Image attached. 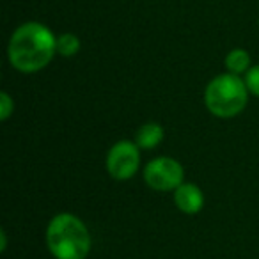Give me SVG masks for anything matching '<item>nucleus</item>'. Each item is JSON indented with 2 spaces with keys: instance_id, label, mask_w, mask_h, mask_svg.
Instances as JSON below:
<instances>
[{
  "instance_id": "obj_1",
  "label": "nucleus",
  "mask_w": 259,
  "mask_h": 259,
  "mask_svg": "<svg viewBox=\"0 0 259 259\" xmlns=\"http://www.w3.org/2000/svg\"><path fill=\"white\" fill-rule=\"evenodd\" d=\"M57 54V37L45 23L25 22L13 32L8 45L9 62L20 73L47 68Z\"/></svg>"
},
{
  "instance_id": "obj_2",
  "label": "nucleus",
  "mask_w": 259,
  "mask_h": 259,
  "mask_svg": "<svg viewBox=\"0 0 259 259\" xmlns=\"http://www.w3.org/2000/svg\"><path fill=\"white\" fill-rule=\"evenodd\" d=\"M47 245L55 259H85L91 252L87 226L73 213H59L47 227Z\"/></svg>"
},
{
  "instance_id": "obj_3",
  "label": "nucleus",
  "mask_w": 259,
  "mask_h": 259,
  "mask_svg": "<svg viewBox=\"0 0 259 259\" xmlns=\"http://www.w3.org/2000/svg\"><path fill=\"white\" fill-rule=\"evenodd\" d=\"M248 100V89L240 75L222 73L206 85L204 103L213 115L229 119L245 108Z\"/></svg>"
},
{
  "instance_id": "obj_4",
  "label": "nucleus",
  "mask_w": 259,
  "mask_h": 259,
  "mask_svg": "<svg viewBox=\"0 0 259 259\" xmlns=\"http://www.w3.org/2000/svg\"><path fill=\"white\" fill-rule=\"evenodd\" d=\"M185 178V169L178 160L170 156H158L144 167V180L153 190L170 192L176 190Z\"/></svg>"
},
{
  "instance_id": "obj_5",
  "label": "nucleus",
  "mask_w": 259,
  "mask_h": 259,
  "mask_svg": "<svg viewBox=\"0 0 259 259\" xmlns=\"http://www.w3.org/2000/svg\"><path fill=\"white\" fill-rule=\"evenodd\" d=\"M141 169V148L132 141H119L107 155V170L114 180H132Z\"/></svg>"
},
{
  "instance_id": "obj_6",
  "label": "nucleus",
  "mask_w": 259,
  "mask_h": 259,
  "mask_svg": "<svg viewBox=\"0 0 259 259\" xmlns=\"http://www.w3.org/2000/svg\"><path fill=\"white\" fill-rule=\"evenodd\" d=\"M174 202H176L180 211L187 213V215H195L204 206V195H202V190L197 185L183 181L174 190Z\"/></svg>"
},
{
  "instance_id": "obj_7",
  "label": "nucleus",
  "mask_w": 259,
  "mask_h": 259,
  "mask_svg": "<svg viewBox=\"0 0 259 259\" xmlns=\"http://www.w3.org/2000/svg\"><path fill=\"white\" fill-rule=\"evenodd\" d=\"M163 141V128L158 122H146L135 134V144L141 149H155Z\"/></svg>"
},
{
  "instance_id": "obj_8",
  "label": "nucleus",
  "mask_w": 259,
  "mask_h": 259,
  "mask_svg": "<svg viewBox=\"0 0 259 259\" xmlns=\"http://www.w3.org/2000/svg\"><path fill=\"white\" fill-rule=\"evenodd\" d=\"M224 64H226L227 73H233V75H240V76L252 68L250 55H248V52L243 50V48H233V50L226 55Z\"/></svg>"
},
{
  "instance_id": "obj_9",
  "label": "nucleus",
  "mask_w": 259,
  "mask_h": 259,
  "mask_svg": "<svg viewBox=\"0 0 259 259\" xmlns=\"http://www.w3.org/2000/svg\"><path fill=\"white\" fill-rule=\"evenodd\" d=\"M80 48H82V43H80V37L76 34L64 32L57 36V54L62 57H73L78 54Z\"/></svg>"
},
{
  "instance_id": "obj_10",
  "label": "nucleus",
  "mask_w": 259,
  "mask_h": 259,
  "mask_svg": "<svg viewBox=\"0 0 259 259\" xmlns=\"http://www.w3.org/2000/svg\"><path fill=\"white\" fill-rule=\"evenodd\" d=\"M245 85H247L248 93L259 96V64L252 66L247 73H245Z\"/></svg>"
},
{
  "instance_id": "obj_11",
  "label": "nucleus",
  "mask_w": 259,
  "mask_h": 259,
  "mask_svg": "<svg viewBox=\"0 0 259 259\" xmlns=\"http://www.w3.org/2000/svg\"><path fill=\"white\" fill-rule=\"evenodd\" d=\"M13 112H15V100H13L6 91L0 93V119H2V121H8Z\"/></svg>"
},
{
  "instance_id": "obj_12",
  "label": "nucleus",
  "mask_w": 259,
  "mask_h": 259,
  "mask_svg": "<svg viewBox=\"0 0 259 259\" xmlns=\"http://www.w3.org/2000/svg\"><path fill=\"white\" fill-rule=\"evenodd\" d=\"M8 248V233L4 229L0 231V252H6Z\"/></svg>"
}]
</instances>
